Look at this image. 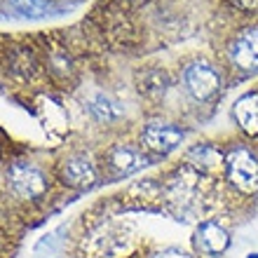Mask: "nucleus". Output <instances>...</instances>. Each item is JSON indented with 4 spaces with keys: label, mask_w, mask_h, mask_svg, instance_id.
<instances>
[{
    "label": "nucleus",
    "mask_w": 258,
    "mask_h": 258,
    "mask_svg": "<svg viewBox=\"0 0 258 258\" xmlns=\"http://www.w3.org/2000/svg\"><path fill=\"white\" fill-rule=\"evenodd\" d=\"M183 87L197 101H209L221 89V73L209 61H192L183 68Z\"/></svg>",
    "instance_id": "f03ea898"
},
{
    "label": "nucleus",
    "mask_w": 258,
    "mask_h": 258,
    "mask_svg": "<svg viewBox=\"0 0 258 258\" xmlns=\"http://www.w3.org/2000/svg\"><path fill=\"white\" fill-rule=\"evenodd\" d=\"M10 185H12V192L19 200H38L49 188L47 176L35 164H12Z\"/></svg>",
    "instance_id": "20e7f679"
},
{
    "label": "nucleus",
    "mask_w": 258,
    "mask_h": 258,
    "mask_svg": "<svg viewBox=\"0 0 258 258\" xmlns=\"http://www.w3.org/2000/svg\"><path fill=\"white\" fill-rule=\"evenodd\" d=\"M10 7L19 17H26V19H40V17H47L54 10V3L49 0H10Z\"/></svg>",
    "instance_id": "9d476101"
},
{
    "label": "nucleus",
    "mask_w": 258,
    "mask_h": 258,
    "mask_svg": "<svg viewBox=\"0 0 258 258\" xmlns=\"http://www.w3.org/2000/svg\"><path fill=\"white\" fill-rule=\"evenodd\" d=\"M63 181L73 188H89V185L96 181V174H94V167L89 162L87 157H71L63 162Z\"/></svg>",
    "instance_id": "1a4fd4ad"
},
{
    "label": "nucleus",
    "mask_w": 258,
    "mask_h": 258,
    "mask_svg": "<svg viewBox=\"0 0 258 258\" xmlns=\"http://www.w3.org/2000/svg\"><path fill=\"white\" fill-rule=\"evenodd\" d=\"M188 160H190L192 164H197V167H202V169L225 164L221 150H216L214 146H209V143H200V146H195V148L188 153Z\"/></svg>",
    "instance_id": "9b49d317"
},
{
    "label": "nucleus",
    "mask_w": 258,
    "mask_h": 258,
    "mask_svg": "<svg viewBox=\"0 0 258 258\" xmlns=\"http://www.w3.org/2000/svg\"><path fill=\"white\" fill-rule=\"evenodd\" d=\"M225 174L232 188L244 195H253L258 190V157L244 146H235L225 155Z\"/></svg>",
    "instance_id": "f257e3e1"
},
{
    "label": "nucleus",
    "mask_w": 258,
    "mask_h": 258,
    "mask_svg": "<svg viewBox=\"0 0 258 258\" xmlns=\"http://www.w3.org/2000/svg\"><path fill=\"white\" fill-rule=\"evenodd\" d=\"M108 164L117 174H134V171L143 169L148 164V157L141 150L129 148V146H115L108 153Z\"/></svg>",
    "instance_id": "6e6552de"
},
{
    "label": "nucleus",
    "mask_w": 258,
    "mask_h": 258,
    "mask_svg": "<svg viewBox=\"0 0 258 258\" xmlns=\"http://www.w3.org/2000/svg\"><path fill=\"white\" fill-rule=\"evenodd\" d=\"M92 110H94L101 120H110V117L117 115V110L110 108V101H108V99H103V96H99V99H96L94 106H92Z\"/></svg>",
    "instance_id": "f8f14e48"
},
{
    "label": "nucleus",
    "mask_w": 258,
    "mask_h": 258,
    "mask_svg": "<svg viewBox=\"0 0 258 258\" xmlns=\"http://www.w3.org/2000/svg\"><path fill=\"white\" fill-rule=\"evenodd\" d=\"M232 115L239 129L249 136H258V92H246L235 101Z\"/></svg>",
    "instance_id": "0eeeda50"
},
{
    "label": "nucleus",
    "mask_w": 258,
    "mask_h": 258,
    "mask_svg": "<svg viewBox=\"0 0 258 258\" xmlns=\"http://www.w3.org/2000/svg\"><path fill=\"white\" fill-rule=\"evenodd\" d=\"M192 246L197 253L202 256H221V253L230 246V235L223 225H218L216 221H204L195 228L192 232Z\"/></svg>",
    "instance_id": "39448f33"
},
{
    "label": "nucleus",
    "mask_w": 258,
    "mask_h": 258,
    "mask_svg": "<svg viewBox=\"0 0 258 258\" xmlns=\"http://www.w3.org/2000/svg\"><path fill=\"white\" fill-rule=\"evenodd\" d=\"M246 258H258V253H249V256H246Z\"/></svg>",
    "instance_id": "2eb2a0df"
},
{
    "label": "nucleus",
    "mask_w": 258,
    "mask_h": 258,
    "mask_svg": "<svg viewBox=\"0 0 258 258\" xmlns=\"http://www.w3.org/2000/svg\"><path fill=\"white\" fill-rule=\"evenodd\" d=\"M228 59L239 71H258V26H244L232 35L228 45Z\"/></svg>",
    "instance_id": "7ed1b4c3"
},
{
    "label": "nucleus",
    "mask_w": 258,
    "mask_h": 258,
    "mask_svg": "<svg viewBox=\"0 0 258 258\" xmlns=\"http://www.w3.org/2000/svg\"><path fill=\"white\" fill-rule=\"evenodd\" d=\"M150 258H190L188 253H183L181 249H174V246H169V249H162V251L153 253Z\"/></svg>",
    "instance_id": "ddd939ff"
},
{
    "label": "nucleus",
    "mask_w": 258,
    "mask_h": 258,
    "mask_svg": "<svg viewBox=\"0 0 258 258\" xmlns=\"http://www.w3.org/2000/svg\"><path fill=\"white\" fill-rule=\"evenodd\" d=\"M232 5L242 12H258V0H232Z\"/></svg>",
    "instance_id": "4468645a"
},
{
    "label": "nucleus",
    "mask_w": 258,
    "mask_h": 258,
    "mask_svg": "<svg viewBox=\"0 0 258 258\" xmlns=\"http://www.w3.org/2000/svg\"><path fill=\"white\" fill-rule=\"evenodd\" d=\"M183 136H185L183 129L174 127V124L150 122V124H146L143 132H141V143L148 150L157 153V155H167V153H171L174 148L181 146Z\"/></svg>",
    "instance_id": "423d86ee"
}]
</instances>
